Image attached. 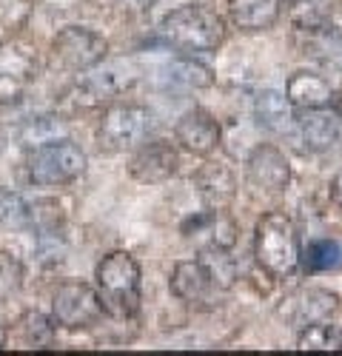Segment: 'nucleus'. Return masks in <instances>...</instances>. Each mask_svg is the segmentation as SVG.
Here are the masks:
<instances>
[{
    "label": "nucleus",
    "instance_id": "nucleus-15",
    "mask_svg": "<svg viewBox=\"0 0 342 356\" xmlns=\"http://www.w3.org/2000/svg\"><path fill=\"white\" fill-rule=\"evenodd\" d=\"M194 188L206 209H228L237 197V180L225 163H206L194 174Z\"/></svg>",
    "mask_w": 342,
    "mask_h": 356
},
{
    "label": "nucleus",
    "instance_id": "nucleus-14",
    "mask_svg": "<svg viewBox=\"0 0 342 356\" xmlns=\"http://www.w3.org/2000/svg\"><path fill=\"white\" fill-rule=\"evenodd\" d=\"M336 308V296L325 288H300L297 293H291L285 305L279 308V314L288 319L294 328H308V325L328 319Z\"/></svg>",
    "mask_w": 342,
    "mask_h": 356
},
{
    "label": "nucleus",
    "instance_id": "nucleus-33",
    "mask_svg": "<svg viewBox=\"0 0 342 356\" xmlns=\"http://www.w3.org/2000/svg\"><path fill=\"white\" fill-rule=\"evenodd\" d=\"M328 106H331V111H334V114L339 117V120H342V92H334Z\"/></svg>",
    "mask_w": 342,
    "mask_h": 356
},
{
    "label": "nucleus",
    "instance_id": "nucleus-11",
    "mask_svg": "<svg viewBox=\"0 0 342 356\" xmlns=\"http://www.w3.org/2000/svg\"><path fill=\"white\" fill-rule=\"evenodd\" d=\"M174 140L180 143V148H186L188 154L211 157L220 148L222 131H220V123L206 108H188L174 126Z\"/></svg>",
    "mask_w": 342,
    "mask_h": 356
},
{
    "label": "nucleus",
    "instance_id": "nucleus-32",
    "mask_svg": "<svg viewBox=\"0 0 342 356\" xmlns=\"http://www.w3.org/2000/svg\"><path fill=\"white\" fill-rule=\"evenodd\" d=\"M331 200H334V205L342 209V168L334 174V180H331Z\"/></svg>",
    "mask_w": 342,
    "mask_h": 356
},
{
    "label": "nucleus",
    "instance_id": "nucleus-29",
    "mask_svg": "<svg viewBox=\"0 0 342 356\" xmlns=\"http://www.w3.org/2000/svg\"><path fill=\"white\" fill-rule=\"evenodd\" d=\"M28 222V205L26 200L12 191V188H0V225H9V228H17Z\"/></svg>",
    "mask_w": 342,
    "mask_h": 356
},
{
    "label": "nucleus",
    "instance_id": "nucleus-5",
    "mask_svg": "<svg viewBox=\"0 0 342 356\" xmlns=\"http://www.w3.org/2000/svg\"><path fill=\"white\" fill-rule=\"evenodd\" d=\"M152 131V114L149 108L134 103H111L97 126V140L106 152H129L137 148Z\"/></svg>",
    "mask_w": 342,
    "mask_h": 356
},
{
    "label": "nucleus",
    "instance_id": "nucleus-16",
    "mask_svg": "<svg viewBox=\"0 0 342 356\" xmlns=\"http://www.w3.org/2000/svg\"><path fill=\"white\" fill-rule=\"evenodd\" d=\"M171 293L177 296L180 302L188 305H200V302H209L211 300V291L217 288L206 271V265L200 259H180L171 271Z\"/></svg>",
    "mask_w": 342,
    "mask_h": 356
},
{
    "label": "nucleus",
    "instance_id": "nucleus-3",
    "mask_svg": "<svg viewBox=\"0 0 342 356\" xmlns=\"http://www.w3.org/2000/svg\"><path fill=\"white\" fill-rule=\"evenodd\" d=\"M254 257L263 271L279 280L300 268V234L288 214L268 211L260 217L254 234Z\"/></svg>",
    "mask_w": 342,
    "mask_h": 356
},
{
    "label": "nucleus",
    "instance_id": "nucleus-27",
    "mask_svg": "<svg viewBox=\"0 0 342 356\" xmlns=\"http://www.w3.org/2000/svg\"><path fill=\"white\" fill-rule=\"evenodd\" d=\"M300 350H342V331L336 325L320 319L300 331Z\"/></svg>",
    "mask_w": 342,
    "mask_h": 356
},
{
    "label": "nucleus",
    "instance_id": "nucleus-34",
    "mask_svg": "<svg viewBox=\"0 0 342 356\" xmlns=\"http://www.w3.org/2000/svg\"><path fill=\"white\" fill-rule=\"evenodd\" d=\"M6 331H9V328H6V322H3V316H0V348H3V345H6Z\"/></svg>",
    "mask_w": 342,
    "mask_h": 356
},
{
    "label": "nucleus",
    "instance_id": "nucleus-13",
    "mask_svg": "<svg viewBox=\"0 0 342 356\" xmlns=\"http://www.w3.org/2000/svg\"><path fill=\"white\" fill-rule=\"evenodd\" d=\"M183 234L194 240L200 251H228L237 243V222L225 214V209H206L203 214H197L191 222L183 225Z\"/></svg>",
    "mask_w": 342,
    "mask_h": 356
},
{
    "label": "nucleus",
    "instance_id": "nucleus-7",
    "mask_svg": "<svg viewBox=\"0 0 342 356\" xmlns=\"http://www.w3.org/2000/svg\"><path fill=\"white\" fill-rule=\"evenodd\" d=\"M108 43L86 26H69L51 40V60L66 72H89L106 60Z\"/></svg>",
    "mask_w": 342,
    "mask_h": 356
},
{
    "label": "nucleus",
    "instance_id": "nucleus-4",
    "mask_svg": "<svg viewBox=\"0 0 342 356\" xmlns=\"http://www.w3.org/2000/svg\"><path fill=\"white\" fill-rule=\"evenodd\" d=\"M86 171V152L74 145L69 137L46 143L28 152L26 157V174L35 186L54 188V186H69Z\"/></svg>",
    "mask_w": 342,
    "mask_h": 356
},
{
    "label": "nucleus",
    "instance_id": "nucleus-1",
    "mask_svg": "<svg viewBox=\"0 0 342 356\" xmlns=\"http://www.w3.org/2000/svg\"><path fill=\"white\" fill-rule=\"evenodd\" d=\"M100 305L114 319H129L140 308V265L129 251L106 254L95 268Z\"/></svg>",
    "mask_w": 342,
    "mask_h": 356
},
{
    "label": "nucleus",
    "instance_id": "nucleus-31",
    "mask_svg": "<svg viewBox=\"0 0 342 356\" xmlns=\"http://www.w3.org/2000/svg\"><path fill=\"white\" fill-rule=\"evenodd\" d=\"M120 9H129V12H146L154 0H114Z\"/></svg>",
    "mask_w": 342,
    "mask_h": 356
},
{
    "label": "nucleus",
    "instance_id": "nucleus-28",
    "mask_svg": "<svg viewBox=\"0 0 342 356\" xmlns=\"http://www.w3.org/2000/svg\"><path fill=\"white\" fill-rule=\"evenodd\" d=\"M200 262L206 265V271H209V277H211V282H214L217 288H231V285H234V280H237V265H234V259L228 257L222 248L203 251Z\"/></svg>",
    "mask_w": 342,
    "mask_h": 356
},
{
    "label": "nucleus",
    "instance_id": "nucleus-20",
    "mask_svg": "<svg viewBox=\"0 0 342 356\" xmlns=\"http://www.w3.org/2000/svg\"><path fill=\"white\" fill-rule=\"evenodd\" d=\"M334 88L323 74H314V72H297L291 74L288 86H285V97L291 100V106L311 111V108H328L331 103Z\"/></svg>",
    "mask_w": 342,
    "mask_h": 356
},
{
    "label": "nucleus",
    "instance_id": "nucleus-6",
    "mask_svg": "<svg viewBox=\"0 0 342 356\" xmlns=\"http://www.w3.org/2000/svg\"><path fill=\"white\" fill-rule=\"evenodd\" d=\"M103 305L97 291L83 282V280H66L54 288L51 293V319L69 331H83L92 328L103 316Z\"/></svg>",
    "mask_w": 342,
    "mask_h": 356
},
{
    "label": "nucleus",
    "instance_id": "nucleus-10",
    "mask_svg": "<svg viewBox=\"0 0 342 356\" xmlns=\"http://www.w3.org/2000/svg\"><path fill=\"white\" fill-rule=\"evenodd\" d=\"M177 168H180V154L168 140H154V143L140 145L137 154L131 157V165H129L134 180L146 183V186L171 180V177L177 174Z\"/></svg>",
    "mask_w": 342,
    "mask_h": 356
},
{
    "label": "nucleus",
    "instance_id": "nucleus-25",
    "mask_svg": "<svg viewBox=\"0 0 342 356\" xmlns=\"http://www.w3.org/2000/svg\"><path fill=\"white\" fill-rule=\"evenodd\" d=\"M165 77H168V86H177V88H209V86H214L211 69L191 60V57H180V60H174L168 66Z\"/></svg>",
    "mask_w": 342,
    "mask_h": 356
},
{
    "label": "nucleus",
    "instance_id": "nucleus-2",
    "mask_svg": "<svg viewBox=\"0 0 342 356\" xmlns=\"http://www.w3.org/2000/svg\"><path fill=\"white\" fill-rule=\"evenodd\" d=\"M160 35L168 46H174L183 54L214 51L225 40V20L209 6L186 3L163 17Z\"/></svg>",
    "mask_w": 342,
    "mask_h": 356
},
{
    "label": "nucleus",
    "instance_id": "nucleus-30",
    "mask_svg": "<svg viewBox=\"0 0 342 356\" xmlns=\"http://www.w3.org/2000/svg\"><path fill=\"white\" fill-rule=\"evenodd\" d=\"M20 277H23L20 265H17V262H15L9 254L0 251V293H9V291H15V288L20 285Z\"/></svg>",
    "mask_w": 342,
    "mask_h": 356
},
{
    "label": "nucleus",
    "instance_id": "nucleus-19",
    "mask_svg": "<svg viewBox=\"0 0 342 356\" xmlns=\"http://www.w3.org/2000/svg\"><path fill=\"white\" fill-rule=\"evenodd\" d=\"M254 120L263 131L285 134L294 129V106L285 95L266 88V92L254 97Z\"/></svg>",
    "mask_w": 342,
    "mask_h": 356
},
{
    "label": "nucleus",
    "instance_id": "nucleus-26",
    "mask_svg": "<svg viewBox=\"0 0 342 356\" xmlns=\"http://www.w3.org/2000/svg\"><path fill=\"white\" fill-rule=\"evenodd\" d=\"M331 0H294L291 3V20L300 32H314L331 23Z\"/></svg>",
    "mask_w": 342,
    "mask_h": 356
},
{
    "label": "nucleus",
    "instance_id": "nucleus-8",
    "mask_svg": "<svg viewBox=\"0 0 342 356\" xmlns=\"http://www.w3.org/2000/svg\"><path fill=\"white\" fill-rule=\"evenodd\" d=\"M140 69L134 60H111L106 66H95L92 74H86L77 88H74V100L83 106H103V103H114L123 92L137 83Z\"/></svg>",
    "mask_w": 342,
    "mask_h": 356
},
{
    "label": "nucleus",
    "instance_id": "nucleus-18",
    "mask_svg": "<svg viewBox=\"0 0 342 356\" xmlns=\"http://www.w3.org/2000/svg\"><path fill=\"white\" fill-rule=\"evenodd\" d=\"M282 12V0H228V17L240 32L274 29Z\"/></svg>",
    "mask_w": 342,
    "mask_h": 356
},
{
    "label": "nucleus",
    "instance_id": "nucleus-23",
    "mask_svg": "<svg viewBox=\"0 0 342 356\" xmlns=\"http://www.w3.org/2000/svg\"><path fill=\"white\" fill-rule=\"evenodd\" d=\"M69 137V126L66 120H60V117H32L23 129H20V143L32 152V148L38 145H46V143H57V140H66Z\"/></svg>",
    "mask_w": 342,
    "mask_h": 356
},
{
    "label": "nucleus",
    "instance_id": "nucleus-12",
    "mask_svg": "<svg viewBox=\"0 0 342 356\" xmlns=\"http://www.w3.org/2000/svg\"><path fill=\"white\" fill-rule=\"evenodd\" d=\"M245 177L254 188L263 191H282L291 183V163L277 145H256L245 160Z\"/></svg>",
    "mask_w": 342,
    "mask_h": 356
},
{
    "label": "nucleus",
    "instance_id": "nucleus-35",
    "mask_svg": "<svg viewBox=\"0 0 342 356\" xmlns=\"http://www.w3.org/2000/svg\"><path fill=\"white\" fill-rule=\"evenodd\" d=\"M291 3H294V0H291Z\"/></svg>",
    "mask_w": 342,
    "mask_h": 356
},
{
    "label": "nucleus",
    "instance_id": "nucleus-24",
    "mask_svg": "<svg viewBox=\"0 0 342 356\" xmlns=\"http://www.w3.org/2000/svg\"><path fill=\"white\" fill-rule=\"evenodd\" d=\"M300 262L305 274H323L342 265V245L336 240H311L305 251H300Z\"/></svg>",
    "mask_w": 342,
    "mask_h": 356
},
{
    "label": "nucleus",
    "instance_id": "nucleus-9",
    "mask_svg": "<svg viewBox=\"0 0 342 356\" xmlns=\"http://www.w3.org/2000/svg\"><path fill=\"white\" fill-rule=\"evenodd\" d=\"M38 74V57L23 43H0V103L15 100Z\"/></svg>",
    "mask_w": 342,
    "mask_h": 356
},
{
    "label": "nucleus",
    "instance_id": "nucleus-17",
    "mask_svg": "<svg viewBox=\"0 0 342 356\" xmlns=\"http://www.w3.org/2000/svg\"><path fill=\"white\" fill-rule=\"evenodd\" d=\"M294 123L305 152H328L342 134V120L334 111L328 114L325 108H311L305 111L302 120H294Z\"/></svg>",
    "mask_w": 342,
    "mask_h": 356
},
{
    "label": "nucleus",
    "instance_id": "nucleus-22",
    "mask_svg": "<svg viewBox=\"0 0 342 356\" xmlns=\"http://www.w3.org/2000/svg\"><path fill=\"white\" fill-rule=\"evenodd\" d=\"M305 51L331 72H342V26L314 29L305 38Z\"/></svg>",
    "mask_w": 342,
    "mask_h": 356
},
{
    "label": "nucleus",
    "instance_id": "nucleus-21",
    "mask_svg": "<svg viewBox=\"0 0 342 356\" xmlns=\"http://www.w3.org/2000/svg\"><path fill=\"white\" fill-rule=\"evenodd\" d=\"M6 339H12L20 350H35V348H46L54 339V325L46 314L40 311H26L15 325L12 331H6Z\"/></svg>",
    "mask_w": 342,
    "mask_h": 356
}]
</instances>
